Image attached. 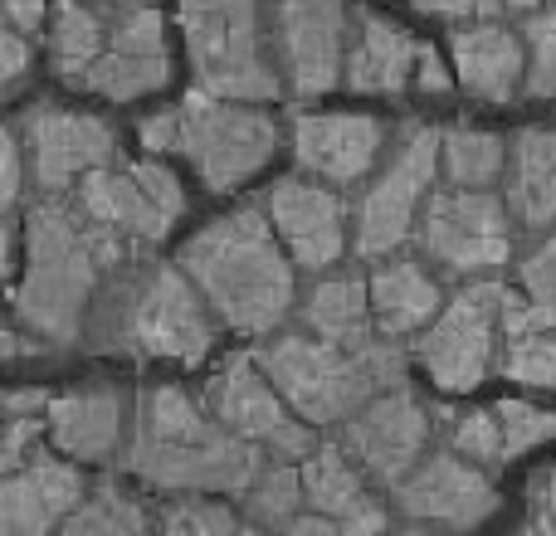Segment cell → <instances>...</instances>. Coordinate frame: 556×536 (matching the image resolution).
I'll return each instance as SVG.
<instances>
[{"instance_id": "cell-24", "label": "cell", "mask_w": 556, "mask_h": 536, "mask_svg": "<svg viewBox=\"0 0 556 536\" xmlns=\"http://www.w3.org/2000/svg\"><path fill=\"white\" fill-rule=\"evenodd\" d=\"M371 312H376V327L381 336H410V332H425V327L440 317V283L425 264L415 259H381L371 278Z\"/></svg>"}, {"instance_id": "cell-40", "label": "cell", "mask_w": 556, "mask_h": 536, "mask_svg": "<svg viewBox=\"0 0 556 536\" xmlns=\"http://www.w3.org/2000/svg\"><path fill=\"white\" fill-rule=\"evenodd\" d=\"M29 64H35V49H29V35L15 25H5V35H0V84H5V93H15L20 84H25Z\"/></svg>"}, {"instance_id": "cell-10", "label": "cell", "mask_w": 556, "mask_h": 536, "mask_svg": "<svg viewBox=\"0 0 556 536\" xmlns=\"http://www.w3.org/2000/svg\"><path fill=\"white\" fill-rule=\"evenodd\" d=\"M513 205L493 191H469L450 186L434 191L415 225V244L430 264H440L454 278H483L498 273L513 259Z\"/></svg>"}, {"instance_id": "cell-16", "label": "cell", "mask_w": 556, "mask_h": 536, "mask_svg": "<svg viewBox=\"0 0 556 536\" xmlns=\"http://www.w3.org/2000/svg\"><path fill=\"white\" fill-rule=\"evenodd\" d=\"M342 449L362 463L376 488H395L410 478L415 463L430 449V414L405 385H391L346 420Z\"/></svg>"}, {"instance_id": "cell-23", "label": "cell", "mask_w": 556, "mask_h": 536, "mask_svg": "<svg viewBox=\"0 0 556 536\" xmlns=\"http://www.w3.org/2000/svg\"><path fill=\"white\" fill-rule=\"evenodd\" d=\"M420 49V39L405 35L395 20L376 15V10H356L342 84L352 93H405V88H415Z\"/></svg>"}, {"instance_id": "cell-42", "label": "cell", "mask_w": 556, "mask_h": 536, "mask_svg": "<svg viewBox=\"0 0 556 536\" xmlns=\"http://www.w3.org/2000/svg\"><path fill=\"white\" fill-rule=\"evenodd\" d=\"M528 532H547L556 536V469L538 473V483H532L528 493Z\"/></svg>"}, {"instance_id": "cell-2", "label": "cell", "mask_w": 556, "mask_h": 536, "mask_svg": "<svg viewBox=\"0 0 556 536\" xmlns=\"http://www.w3.org/2000/svg\"><path fill=\"white\" fill-rule=\"evenodd\" d=\"M127 473L156 493H250L264 469V449L215 420L181 385H152L137 400Z\"/></svg>"}, {"instance_id": "cell-46", "label": "cell", "mask_w": 556, "mask_h": 536, "mask_svg": "<svg viewBox=\"0 0 556 536\" xmlns=\"http://www.w3.org/2000/svg\"><path fill=\"white\" fill-rule=\"evenodd\" d=\"M473 5H479L483 20H498L508 10H538V0H473Z\"/></svg>"}, {"instance_id": "cell-13", "label": "cell", "mask_w": 556, "mask_h": 536, "mask_svg": "<svg viewBox=\"0 0 556 536\" xmlns=\"http://www.w3.org/2000/svg\"><path fill=\"white\" fill-rule=\"evenodd\" d=\"M391 498L405 527L415 532H473L498 512V488L489 469L464 459L454 444L444 454H425L410 478L391 488Z\"/></svg>"}, {"instance_id": "cell-11", "label": "cell", "mask_w": 556, "mask_h": 536, "mask_svg": "<svg viewBox=\"0 0 556 536\" xmlns=\"http://www.w3.org/2000/svg\"><path fill=\"white\" fill-rule=\"evenodd\" d=\"M74 201L127 244H162L186 215L181 181L156 156L137 166H98L74 186Z\"/></svg>"}, {"instance_id": "cell-29", "label": "cell", "mask_w": 556, "mask_h": 536, "mask_svg": "<svg viewBox=\"0 0 556 536\" xmlns=\"http://www.w3.org/2000/svg\"><path fill=\"white\" fill-rule=\"evenodd\" d=\"M103 49L108 35L93 5L54 0V20H49V64H54V74L68 78V84H84V74L103 59Z\"/></svg>"}, {"instance_id": "cell-33", "label": "cell", "mask_w": 556, "mask_h": 536, "mask_svg": "<svg viewBox=\"0 0 556 536\" xmlns=\"http://www.w3.org/2000/svg\"><path fill=\"white\" fill-rule=\"evenodd\" d=\"M498 371L532 391H556V327H538V332L508 336L498 356Z\"/></svg>"}, {"instance_id": "cell-1", "label": "cell", "mask_w": 556, "mask_h": 536, "mask_svg": "<svg viewBox=\"0 0 556 536\" xmlns=\"http://www.w3.org/2000/svg\"><path fill=\"white\" fill-rule=\"evenodd\" d=\"M123 244L78 201H35L25 220V268L15 278V322L35 342L74 346L103 273L123 264Z\"/></svg>"}, {"instance_id": "cell-30", "label": "cell", "mask_w": 556, "mask_h": 536, "mask_svg": "<svg viewBox=\"0 0 556 536\" xmlns=\"http://www.w3.org/2000/svg\"><path fill=\"white\" fill-rule=\"evenodd\" d=\"M303 508H307V488H303V463L298 459L264 463L260 478L244 493V518H250V527H264V532H288L303 518Z\"/></svg>"}, {"instance_id": "cell-41", "label": "cell", "mask_w": 556, "mask_h": 536, "mask_svg": "<svg viewBox=\"0 0 556 536\" xmlns=\"http://www.w3.org/2000/svg\"><path fill=\"white\" fill-rule=\"evenodd\" d=\"M0 176H5V210L15 215L20 205V191H25V171H29V156H25V142H20V127L10 123L5 127V142H0Z\"/></svg>"}, {"instance_id": "cell-36", "label": "cell", "mask_w": 556, "mask_h": 536, "mask_svg": "<svg viewBox=\"0 0 556 536\" xmlns=\"http://www.w3.org/2000/svg\"><path fill=\"white\" fill-rule=\"evenodd\" d=\"M503 420V444H508V463L522 459L528 449L556 439V410H542L532 400H498L493 405Z\"/></svg>"}, {"instance_id": "cell-45", "label": "cell", "mask_w": 556, "mask_h": 536, "mask_svg": "<svg viewBox=\"0 0 556 536\" xmlns=\"http://www.w3.org/2000/svg\"><path fill=\"white\" fill-rule=\"evenodd\" d=\"M410 10H420V15H434V20L479 15V5H473V0H410Z\"/></svg>"}, {"instance_id": "cell-25", "label": "cell", "mask_w": 556, "mask_h": 536, "mask_svg": "<svg viewBox=\"0 0 556 536\" xmlns=\"http://www.w3.org/2000/svg\"><path fill=\"white\" fill-rule=\"evenodd\" d=\"M508 205L522 230L556 225V127H522L508 156Z\"/></svg>"}, {"instance_id": "cell-43", "label": "cell", "mask_w": 556, "mask_h": 536, "mask_svg": "<svg viewBox=\"0 0 556 536\" xmlns=\"http://www.w3.org/2000/svg\"><path fill=\"white\" fill-rule=\"evenodd\" d=\"M0 10H5V25L35 35L45 25V15H54V0H0Z\"/></svg>"}, {"instance_id": "cell-39", "label": "cell", "mask_w": 556, "mask_h": 536, "mask_svg": "<svg viewBox=\"0 0 556 536\" xmlns=\"http://www.w3.org/2000/svg\"><path fill=\"white\" fill-rule=\"evenodd\" d=\"M108 44H123V49H166V29H162V15L152 5H132L117 29L108 35Z\"/></svg>"}, {"instance_id": "cell-31", "label": "cell", "mask_w": 556, "mask_h": 536, "mask_svg": "<svg viewBox=\"0 0 556 536\" xmlns=\"http://www.w3.org/2000/svg\"><path fill=\"white\" fill-rule=\"evenodd\" d=\"M538 327H556V234L518 264V303L508 312V336Z\"/></svg>"}, {"instance_id": "cell-34", "label": "cell", "mask_w": 556, "mask_h": 536, "mask_svg": "<svg viewBox=\"0 0 556 536\" xmlns=\"http://www.w3.org/2000/svg\"><path fill=\"white\" fill-rule=\"evenodd\" d=\"M156 518H162V532H172V536H230V532H244V522L235 518L230 508L205 502L201 493H181V498L166 502Z\"/></svg>"}, {"instance_id": "cell-14", "label": "cell", "mask_w": 556, "mask_h": 536, "mask_svg": "<svg viewBox=\"0 0 556 536\" xmlns=\"http://www.w3.org/2000/svg\"><path fill=\"white\" fill-rule=\"evenodd\" d=\"M205 405L215 410V420L225 430H235L240 439L260 444L274 459H303L313 454V424L283 400V391L264 375V366L254 356H235L225 371H215Z\"/></svg>"}, {"instance_id": "cell-3", "label": "cell", "mask_w": 556, "mask_h": 536, "mask_svg": "<svg viewBox=\"0 0 556 536\" xmlns=\"http://www.w3.org/2000/svg\"><path fill=\"white\" fill-rule=\"evenodd\" d=\"M181 268L195 278L215 317L235 332H278L293 312L298 264L283 250L264 205H240V210L211 220L205 230H195L181 244Z\"/></svg>"}, {"instance_id": "cell-38", "label": "cell", "mask_w": 556, "mask_h": 536, "mask_svg": "<svg viewBox=\"0 0 556 536\" xmlns=\"http://www.w3.org/2000/svg\"><path fill=\"white\" fill-rule=\"evenodd\" d=\"M39 449V410H5V444H0V473H15Z\"/></svg>"}, {"instance_id": "cell-35", "label": "cell", "mask_w": 556, "mask_h": 536, "mask_svg": "<svg viewBox=\"0 0 556 536\" xmlns=\"http://www.w3.org/2000/svg\"><path fill=\"white\" fill-rule=\"evenodd\" d=\"M450 444L464 454V459L483 463V469H503L508 463V444H503V420L498 410H469L454 420Z\"/></svg>"}, {"instance_id": "cell-17", "label": "cell", "mask_w": 556, "mask_h": 536, "mask_svg": "<svg viewBox=\"0 0 556 536\" xmlns=\"http://www.w3.org/2000/svg\"><path fill=\"white\" fill-rule=\"evenodd\" d=\"M264 210H269L278 240L293 254L303 273H327L346 254V205L337 186L317 181V176H278L264 191Z\"/></svg>"}, {"instance_id": "cell-19", "label": "cell", "mask_w": 556, "mask_h": 536, "mask_svg": "<svg viewBox=\"0 0 556 536\" xmlns=\"http://www.w3.org/2000/svg\"><path fill=\"white\" fill-rule=\"evenodd\" d=\"M64 459L35 449L15 473H5V483H0V532L45 536L74 518V508L88 498V483L74 469L78 459L74 463H64Z\"/></svg>"}, {"instance_id": "cell-44", "label": "cell", "mask_w": 556, "mask_h": 536, "mask_svg": "<svg viewBox=\"0 0 556 536\" xmlns=\"http://www.w3.org/2000/svg\"><path fill=\"white\" fill-rule=\"evenodd\" d=\"M415 88H425V93H450L454 88V74L444 68V59L434 54L430 44L420 49V68H415Z\"/></svg>"}, {"instance_id": "cell-37", "label": "cell", "mask_w": 556, "mask_h": 536, "mask_svg": "<svg viewBox=\"0 0 556 536\" xmlns=\"http://www.w3.org/2000/svg\"><path fill=\"white\" fill-rule=\"evenodd\" d=\"M522 39H528V93L556 98V10H532Z\"/></svg>"}, {"instance_id": "cell-12", "label": "cell", "mask_w": 556, "mask_h": 536, "mask_svg": "<svg viewBox=\"0 0 556 536\" xmlns=\"http://www.w3.org/2000/svg\"><path fill=\"white\" fill-rule=\"evenodd\" d=\"M269 25L288 93L317 98L346 78V49L356 25L346 0H274Z\"/></svg>"}, {"instance_id": "cell-21", "label": "cell", "mask_w": 556, "mask_h": 536, "mask_svg": "<svg viewBox=\"0 0 556 536\" xmlns=\"http://www.w3.org/2000/svg\"><path fill=\"white\" fill-rule=\"evenodd\" d=\"M298 463H303V488H307V508L313 512L332 518L337 527L352 536H376L391 527V512L376 502L366 469L342 444H317Z\"/></svg>"}, {"instance_id": "cell-8", "label": "cell", "mask_w": 556, "mask_h": 536, "mask_svg": "<svg viewBox=\"0 0 556 536\" xmlns=\"http://www.w3.org/2000/svg\"><path fill=\"white\" fill-rule=\"evenodd\" d=\"M513 303L518 288L489 273L469 278L415 342V361L425 366V375L450 395H469L473 385H483V375L498 366V336H508Z\"/></svg>"}, {"instance_id": "cell-15", "label": "cell", "mask_w": 556, "mask_h": 536, "mask_svg": "<svg viewBox=\"0 0 556 536\" xmlns=\"http://www.w3.org/2000/svg\"><path fill=\"white\" fill-rule=\"evenodd\" d=\"M15 127L29 156V181L45 195H64L88 171L123 162L117 132L93 113H68V107H54V103H35Z\"/></svg>"}, {"instance_id": "cell-26", "label": "cell", "mask_w": 556, "mask_h": 536, "mask_svg": "<svg viewBox=\"0 0 556 536\" xmlns=\"http://www.w3.org/2000/svg\"><path fill=\"white\" fill-rule=\"evenodd\" d=\"M303 322L307 332L327 336L342 346H371L381 336L371 312V283L356 273H327L313 283V293L303 297Z\"/></svg>"}, {"instance_id": "cell-5", "label": "cell", "mask_w": 556, "mask_h": 536, "mask_svg": "<svg viewBox=\"0 0 556 536\" xmlns=\"http://www.w3.org/2000/svg\"><path fill=\"white\" fill-rule=\"evenodd\" d=\"M137 137L152 156H186L205 181V191L215 195L240 191L278 152V123L269 113H260L244 98H220L205 88L142 117Z\"/></svg>"}, {"instance_id": "cell-4", "label": "cell", "mask_w": 556, "mask_h": 536, "mask_svg": "<svg viewBox=\"0 0 556 536\" xmlns=\"http://www.w3.org/2000/svg\"><path fill=\"white\" fill-rule=\"evenodd\" d=\"M254 361L313 430L346 424L371 395L405 385V356L391 346V336H376L371 346H342L317 332H269Z\"/></svg>"}, {"instance_id": "cell-18", "label": "cell", "mask_w": 556, "mask_h": 536, "mask_svg": "<svg viewBox=\"0 0 556 536\" xmlns=\"http://www.w3.org/2000/svg\"><path fill=\"white\" fill-rule=\"evenodd\" d=\"M386 123L366 113H298L293 117V162L327 186H356L381 166Z\"/></svg>"}, {"instance_id": "cell-7", "label": "cell", "mask_w": 556, "mask_h": 536, "mask_svg": "<svg viewBox=\"0 0 556 536\" xmlns=\"http://www.w3.org/2000/svg\"><path fill=\"white\" fill-rule=\"evenodd\" d=\"M220 317L195 288V278L181 264H156L132 283V293L117 307V336L113 342L132 356L152 361H181L195 366L211 356Z\"/></svg>"}, {"instance_id": "cell-32", "label": "cell", "mask_w": 556, "mask_h": 536, "mask_svg": "<svg viewBox=\"0 0 556 536\" xmlns=\"http://www.w3.org/2000/svg\"><path fill=\"white\" fill-rule=\"evenodd\" d=\"M64 532H74V536H137V532H147V508L137 498H127L117 483H98V488H88V498L74 508V518L64 522Z\"/></svg>"}, {"instance_id": "cell-9", "label": "cell", "mask_w": 556, "mask_h": 536, "mask_svg": "<svg viewBox=\"0 0 556 536\" xmlns=\"http://www.w3.org/2000/svg\"><path fill=\"white\" fill-rule=\"evenodd\" d=\"M440 176V127L410 123L391 146V162L376 171L356 205V254L362 259H391L401 244L415 240L425 215V195H434Z\"/></svg>"}, {"instance_id": "cell-20", "label": "cell", "mask_w": 556, "mask_h": 536, "mask_svg": "<svg viewBox=\"0 0 556 536\" xmlns=\"http://www.w3.org/2000/svg\"><path fill=\"white\" fill-rule=\"evenodd\" d=\"M49 439L59 454L78 463H108L117 449L132 444V424H137V405L127 400L113 385H98V391H68L54 395L45 410Z\"/></svg>"}, {"instance_id": "cell-47", "label": "cell", "mask_w": 556, "mask_h": 536, "mask_svg": "<svg viewBox=\"0 0 556 536\" xmlns=\"http://www.w3.org/2000/svg\"><path fill=\"white\" fill-rule=\"evenodd\" d=\"M5 410H49V395L45 391H10Z\"/></svg>"}, {"instance_id": "cell-28", "label": "cell", "mask_w": 556, "mask_h": 536, "mask_svg": "<svg viewBox=\"0 0 556 536\" xmlns=\"http://www.w3.org/2000/svg\"><path fill=\"white\" fill-rule=\"evenodd\" d=\"M166 78H172V59H166V49L108 44L103 59L88 68L78 88H88V93H98V98H113V103H132V98L166 88Z\"/></svg>"}, {"instance_id": "cell-22", "label": "cell", "mask_w": 556, "mask_h": 536, "mask_svg": "<svg viewBox=\"0 0 556 536\" xmlns=\"http://www.w3.org/2000/svg\"><path fill=\"white\" fill-rule=\"evenodd\" d=\"M454 78L483 103H513L528 88V39L498 20L459 25L450 35Z\"/></svg>"}, {"instance_id": "cell-6", "label": "cell", "mask_w": 556, "mask_h": 536, "mask_svg": "<svg viewBox=\"0 0 556 536\" xmlns=\"http://www.w3.org/2000/svg\"><path fill=\"white\" fill-rule=\"evenodd\" d=\"M176 25L205 93L264 103L283 88L264 35V0H181Z\"/></svg>"}, {"instance_id": "cell-27", "label": "cell", "mask_w": 556, "mask_h": 536, "mask_svg": "<svg viewBox=\"0 0 556 536\" xmlns=\"http://www.w3.org/2000/svg\"><path fill=\"white\" fill-rule=\"evenodd\" d=\"M513 142L483 127H444L440 132V171L450 186H469V191H489L498 176H508Z\"/></svg>"}]
</instances>
